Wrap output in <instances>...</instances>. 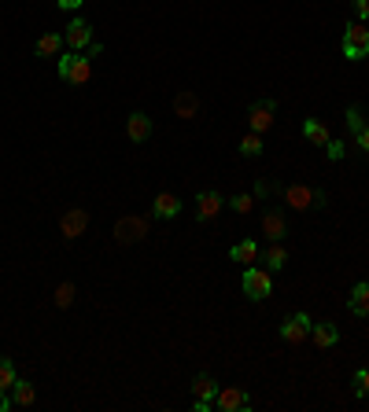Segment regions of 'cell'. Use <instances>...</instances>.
Masks as SVG:
<instances>
[{"mask_svg":"<svg viewBox=\"0 0 369 412\" xmlns=\"http://www.w3.org/2000/svg\"><path fill=\"white\" fill-rule=\"evenodd\" d=\"M214 408L218 412H248L251 408V398H248V390H240V387H218Z\"/></svg>","mask_w":369,"mask_h":412,"instance_id":"52a82bcc","label":"cell"},{"mask_svg":"<svg viewBox=\"0 0 369 412\" xmlns=\"http://www.w3.org/2000/svg\"><path fill=\"white\" fill-rule=\"evenodd\" d=\"M174 114H178V118H200V96L192 89H181L174 96Z\"/></svg>","mask_w":369,"mask_h":412,"instance_id":"9a60e30c","label":"cell"},{"mask_svg":"<svg viewBox=\"0 0 369 412\" xmlns=\"http://www.w3.org/2000/svg\"><path fill=\"white\" fill-rule=\"evenodd\" d=\"M355 144L362 147V151H369V125L362 129V133H355Z\"/></svg>","mask_w":369,"mask_h":412,"instance_id":"d6a6232c","label":"cell"},{"mask_svg":"<svg viewBox=\"0 0 369 412\" xmlns=\"http://www.w3.org/2000/svg\"><path fill=\"white\" fill-rule=\"evenodd\" d=\"M192 394H196L192 408H196V412H211V408H214V394H218L214 375H211V372H200L196 379H192Z\"/></svg>","mask_w":369,"mask_h":412,"instance_id":"5b68a950","label":"cell"},{"mask_svg":"<svg viewBox=\"0 0 369 412\" xmlns=\"http://www.w3.org/2000/svg\"><path fill=\"white\" fill-rule=\"evenodd\" d=\"M347 309L355 313V317H369V284H365V280H358V284L351 287V294H347Z\"/></svg>","mask_w":369,"mask_h":412,"instance_id":"e0dca14e","label":"cell"},{"mask_svg":"<svg viewBox=\"0 0 369 412\" xmlns=\"http://www.w3.org/2000/svg\"><path fill=\"white\" fill-rule=\"evenodd\" d=\"M11 408V398H8V390H0V412H8Z\"/></svg>","mask_w":369,"mask_h":412,"instance_id":"e575fe53","label":"cell"},{"mask_svg":"<svg viewBox=\"0 0 369 412\" xmlns=\"http://www.w3.org/2000/svg\"><path fill=\"white\" fill-rule=\"evenodd\" d=\"M344 59H351V63H358V59H365L369 56V30H365V23H347L344 26Z\"/></svg>","mask_w":369,"mask_h":412,"instance_id":"3957f363","label":"cell"},{"mask_svg":"<svg viewBox=\"0 0 369 412\" xmlns=\"http://www.w3.org/2000/svg\"><path fill=\"white\" fill-rule=\"evenodd\" d=\"M15 379H19V375H15V365L8 357H0V390H11Z\"/></svg>","mask_w":369,"mask_h":412,"instance_id":"d4e9b609","label":"cell"},{"mask_svg":"<svg viewBox=\"0 0 369 412\" xmlns=\"http://www.w3.org/2000/svg\"><path fill=\"white\" fill-rule=\"evenodd\" d=\"M152 213H155L159 221L178 218V213H181V199H178L174 192H159V195H155V203H152Z\"/></svg>","mask_w":369,"mask_h":412,"instance_id":"4fadbf2b","label":"cell"},{"mask_svg":"<svg viewBox=\"0 0 369 412\" xmlns=\"http://www.w3.org/2000/svg\"><path fill=\"white\" fill-rule=\"evenodd\" d=\"M240 155L259 158V155H262V133H248L244 140H240Z\"/></svg>","mask_w":369,"mask_h":412,"instance_id":"603a6c76","label":"cell"},{"mask_svg":"<svg viewBox=\"0 0 369 412\" xmlns=\"http://www.w3.org/2000/svg\"><path fill=\"white\" fill-rule=\"evenodd\" d=\"M347 125H351V133H362V129H365V114H362V107H347Z\"/></svg>","mask_w":369,"mask_h":412,"instance_id":"4316f807","label":"cell"},{"mask_svg":"<svg viewBox=\"0 0 369 412\" xmlns=\"http://www.w3.org/2000/svg\"><path fill=\"white\" fill-rule=\"evenodd\" d=\"M226 206L222 203V195L218 192H200L196 195V218L200 221H211V218H218V210Z\"/></svg>","mask_w":369,"mask_h":412,"instance_id":"2e32d148","label":"cell"},{"mask_svg":"<svg viewBox=\"0 0 369 412\" xmlns=\"http://www.w3.org/2000/svg\"><path fill=\"white\" fill-rule=\"evenodd\" d=\"M262 232L270 236V243H281V239H284V232H288V225H284V213L270 210L266 218H262Z\"/></svg>","mask_w":369,"mask_h":412,"instance_id":"ac0fdd59","label":"cell"},{"mask_svg":"<svg viewBox=\"0 0 369 412\" xmlns=\"http://www.w3.org/2000/svg\"><path fill=\"white\" fill-rule=\"evenodd\" d=\"M303 137H307L310 144H317V147H325V144L332 140V133H329V129L317 122V118H307V122H303Z\"/></svg>","mask_w":369,"mask_h":412,"instance_id":"44dd1931","label":"cell"},{"mask_svg":"<svg viewBox=\"0 0 369 412\" xmlns=\"http://www.w3.org/2000/svg\"><path fill=\"white\" fill-rule=\"evenodd\" d=\"M325 155H329L332 162H340V158L347 155V147H344L340 140H329V144H325Z\"/></svg>","mask_w":369,"mask_h":412,"instance_id":"f546056e","label":"cell"},{"mask_svg":"<svg viewBox=\"0 0 369 412\" xmlns=\"http://www.w3.org/2000/svg\"><path fill=\"white\" fill-rule=\"evenodd\" d=\"M351 4H355V19L365 23L369 19V0H351Z\"/></svg>","mask_w":369,"mask_h":412,"instance_id":"1f68e13d","label":"cell"},{"mask_svg":"<svg viewBox=\"0 0 369 412\" xmlns=\"http://www.w3.org/2000/svg\"><path fill=\"white\" fill-rule=\"evenodd\" d=\"M233 261H240V266H255V258H259V243L255 239H244V243H236L233 251H229Z\"/></svg>","mask_w":369,"mask_h":412,"instance_id":"7402d4cb","label":"cell"},{"mask_svg":"<svg viewBox=\"0 0 369 412\" xmlns=\"http://www.w3.org/2000/svg\"><path fill=\"white\" fill-rule=\"evenodd\" d=\"M74 294H78V291H74L71 280H67V284H59V287H56V306H59V309H67V306L74 302Z\"/></svg>","mask_w":369,"mask_h":412,"instance_id":"484cf974","label":"cell"},{"mask_svg":"<svg viewBox=\"0 0 369 412\" xmlns=\"http://www.w3.org/2000/svg\"><path fill=\"white\" fill-rule=\"evenodd\" d=\"M284 203L292 210H322L329 206V195L322 188H307V185H288L284 188Z\"/></svg>","mask_w":369,"mask_h":412,"instance_id":"7a4b0ae2","label":"cell"},{"mask_svg":"<svg viewBox=\"0 0 369 412\" xmlns=\"http://www.w3.org/2000/svg\"><path fill=\"white\" fill-rule=\"evenodd\" d=\"M310 339H314L317 350H329V346L340 342V327H336L332 320H317V324L310 327Z\"/></svg>","mask_w":369,"mask_h":412,"instance_id":"5bb4252c","label":"cell"},{"mask_svg":"<svg viewBox=\"0 0 369 412\" xmlns=\"http://www.w3.org/2000/svg\"><path fill=\"white\" fill-rule=\"evenodd\" d=\"M63 48H67V44H63V37H59V34H41V37H37V44H34V52L44 59V56H63Z\"/></svg>","mask_w":369,"mask_h":412,"instance_id":"d6986e66","label":"cell"},{"mask_svg":"<svg viewBox=\"0 0 369 412\" xmlns=\"http://www.w3.org/2000/svg\"><path fill=\"white\" fill-rule=\"evenodd\" d=\"M144 236H148V221L144 218H119L115 221V243L130 246V243H140Z\"/></svg>","mask_w":369,"mask_h":412,"instance_id":"9c48e42d","label":"cell"},{"mask_svg":"<svg viewBox=\"0 0 369 412\" xmlns=\"http://www.w3.org/2000/svg\"><path fill=\"white\" fill-rule=\"evenodd\" d=\"M85 228H89V210H82V206H71V210L59 218V232L67 236V239H78Z\"/></svg>","mask_w":369,"mask_h":412,"instance_id":"30bf717a","label":"cell"},{"mask_svg":"<svg viewBox=\"0 0 369 412\" xmlns=\"http://www.w3.org/2000/svg\"><path fill=\"white\" fill-rule=\"evenodd\" d=\"M310 327H314V320L307 317V313H288V317L281 320V339L292 342V346H299L303 339L310 335Z\"/></svg>","mask_w":369,"mask_h":412,"instance_id":"8992f818","label":"cell"},{"mask_svg":"<svg viewBox=\"0 0 369 412\" xmlns=\"http://www.w3.org/2000/svg\"><path fill=\"white\" fill-rule=\"evenodd\" d=\"M266 266H270V269H274V273L288 266V251H284V246H281V243H270V251H266Z\"/></svg>","mask_w":369,"mask_h":412,"instance_id":"cb8c5ba5","label":"cell"},{"mask_svg":"<svg viewBox=\"0 0 369 412\" xmlns=\"http://www.w3.org/2000/svg\"><path fill=\"white\" fill-rule=\"evenodd\" d=\"M152 133H155V122L148 118L144 111H133L130 118H126V137H130L133 144H144V140H152Z\"/></svg>","mask_w":369,"mask_h":412,"instance_id":"8fae6325","label":"cell"},{"mask_svg":"<svg viewBox=\"0 0 369 412\" xmlns=\"http://www.w3.org/2000/svg\"><path fill=\"white\" fill-rule=\"evenodd\" d=\"M37 401V390L34 383H26V379H15V387H11V405H34Z\"/></svg>","mask_w":369,"mask_h":412,"instance_id":"ffe728a7","label":"cell"},{"mask_svg":"<svg viewBox=\"0 0 369 412\" xmlns=\"http://www.w3.org/2000/svg\"><path fill=\"white\" fill-rule=\"evenodd\" d=\"M56 70H59L63 81H71V85H85V81L92 77V59L82 56V52H63Z\"/></svg>","mask_w":369,"mask_h":412,"instance_id":"6da1fadb","label":"cell"},{"mask_svg":"<svg viewBox=\"0 0 369 412\" xmlns=\"http://www.w3.org/2000/svg\"><path fill=\"white\" fill-rule=\"evenodd\" d=\"M244 294L251 302H262L274 294V280H270V269H259V266H248L244 269Z\"/></svg>","mask_w":369,"mask_h":412,"instance_id":"277c9868","label":"cell"},{"mask_svg":"<svg viewBox=\"0 0 369 412\" xmlns=\"http://www.w3.org/2000/svg\"><path fill=\"white\" fill-rule=\"evenodd\" d=\"M63 44H67L71 52H82V48H89L92 44V26L85 19H74L67 26V34H63Z\"/></svg>","mask_w":369,"mask_h":412,"instance_id":"7c38bea8","label":"cell"},{"mask_svg":"<svg viewBox=\"0 0 369 412\" xmlns=\"http://www.w3.org/2000/svg\"><path fill=\"white\" fill-rule=\"evenodd\" d=\"M277 118V104L274 100H255L248 107V125H251V133H266L270 125H274Z\"/></svg>","mask_w":369,"mask_h":412,"instance_id":"ba28073f","label":"cell"},{"mask_svg":"<svg viewBox=\"0 0 369 412\" xmlns=\"http://www.w3.org/2000/svg\"><path fill=\"white\" fill-rule=\"evenodd\" d=\"M251 203H255V195H233V199H229V206H233L236 213H248Z\"/></svg>","mask_w":369,"mask_h":412,"instance_id":"f1b7e54d","label":"cell"},{"mask_svg":"<svg viewBox=\"0 0 369 412\" xmlns=\"http://www.w3.org/2000/svg\"><path fill=\"white\" fill-rule=\"evenodd\" d=\"M355 394L369 401V368H358L355 372Z\"/></svg>","mask_w":369,"mask_h":412,"instance_id":"83f0119b","label":"cell"},{"mask_svg":"<svg viewBox=\"0 0 369 412\" xmlns=\"http://www.w3.org/2000/svg\"><path fill=\"white\" fill-rule=\"evenodd\" d=\"M266 195H274V185H270L266 177H259L255 180V199H266Z\"/></svg>","mask_w":369,"mask_h":412,"instance_id":"4dcf8cb0","label":"cell"},{"mask_svg":"<svg viewBox=\"0 0 369 412\" xmlns=\"http://www.w3.org/2000/svg\"><path fill=\"white\" fill-rule=\"evenodd\" d=\"M56 4H59L63 11H78V8H82V4H85V0H56Z\"/></svg>","mask_w":369,"mask_h":412,"instance_id":"836d02e7","label":"cell"}]
</instances>
